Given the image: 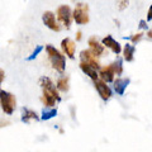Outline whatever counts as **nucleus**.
Masks as SVG:
<instances>
[{"label":"nucleus","instance_id":"1","mask_svg":"<svg viewBox=\"0 0 152 152\" xmlns=\"http://www.w3.org/2000/svg\"><path fill=\"white\" fill-rule=\"evenodd\" d=\"M38 83H39V86L42 89L41 100L43 103V105L46 108H55L56 103L61 102V96H60L57 86L47 76H42Z\"/></svg>","mask_w":152,"mask_h":152},{"label":"nucleus","instance_id":"2","mask_svg":"<svg viewBox=\"0 0 152 152\" xmlns=\"http://www.w3.org/2000/svg\"><path fill=\"white\" fill-rule=\"evenodd\" d=\"M46 52L48 55V60L58 74H64L66 70V56L64 53L53 47L52 45H47L46 46Z\"/></svg>","mask_w":152,"mask_h":152},{"label":"nucleus","instance_id":"3","mask_svg":"<svg viewBox=\"0 0 152 152\" xmlns=\"http://www.w3.org/2000/svg\"><path fill=\"white\" fill-rule=\"evenodd\" d=\"M0 104H1L3 112L8 114V115H12L17 108L15 95H13L9 91H5V90H0Z\"/></svg>","mask_w":152,"mask_h":152},{"label":"nucleus","instance_id":"4","mask_svg":"<svg viewBox=\"0 0 152 152\" xmlns=\"http://www.w3.org/2000/svg\"><path fill=\"white\" fill-rule=\"evenodd\" d=\"M74 20L76 24H88L90 22L89 5L85 3H77L74 9Z\"/></svg>","mask_w":152,"mask_h":152},{"label":"nucleus","instance_id":"5","mask_svg":"<svg viewBox=\"0 0 152 152\" xmlns=\"http://www.w3.org/2000/svg\"><path fill=\"white\" fill-rule=\"evenodd\" d=\"M56 14H57V19L62 23V26H65L69 29L71 23H72V20H74V12L71 10L70 5H66V4L60 5L58 8H57Z\"/></svg>","mask_w":152,"mask_h":152},{"label":"nucleus","instance_id":"6","mask_svg":"<svg viewBox=\"0 0 152 152\" xmlns=\"http://www.w3.org/2000/svg\"><path fill=\"white\" fill-rule=\"evenodd\" d=\"M94 86H95V89H96L99 96L102 98L103 102H108L109 99L112 98L113 91H112V89L108 86V84H107L105 81H103V80H98V81H94Z\"/></svg>","mask_w":152,"mask_h":152},{"label":"nucleus","instance_id":"7","mask_svg":"<svg viewBox=\"0 0 152 152\" xmlns=\"http://www.w3.org/2000/svg\"><path fill=\"white\" fill-rule=\"evenodd\" d=\"M80 62H85V64H88L90 66H93L94 69H96V70H100V64H99V60H98V57L95 56L94 53L90 50H83L81 52H80Z\"/></svg>","mask_w":152,"mask_h":152},{"label":"nucleus","instance_id":"8","mask_svg":"<svg viewBox=\"0 0 152 152\" xmlns=\"http://www.w3.org/2000/svg\"><path fill=\"white\" fill-rule=\"evenodd\" d=\"M42 20H43L45 26L48 28V29L53 31V32H60L61 31V27L60 24L56 22V17H55V13L51 12V10H47L42 14Z\"/></svg>","mask_w":152,"mask_h":152},{"label":"nucleus","instance_id":"9","mask_svg":"<svg viewBox=\"0 0 152 152\" xmlns=\"http://www.w3.org/2000/svg\"><path fill=\"white\" fill-rule=\"evenodd\" d=\"M61 50H62L64 55H66L69 58L74 60L75 58V50H76V46H75V42L71 39V38L66 37L61 41Z\"/></svg>","mask_w":152,"mask_h":152},{"label":"nucleus","instance_id":"10","mask_svg":"<svg viewBox=\"0 0 152 152\" xmlns=\"http://www.w3.org/2000/svg\"><path fill=\"white\" fill-rule=\"evenodd\" d=\"M88 45H89L90 51H91L96 57L105 53V47H104V45L102 43V42H99L96 36H91V37H90L89 41H88Z\"/></svg>","mask_w":152,"mask_h":152},{"label":"nucleus","instance_id":"11","mask_svg":"<svg viewBox=\"0 0 152 152\" xmlns=\"http://www.w3.org/2000/svg\"><path fill=\"white\" fill-rule=\"evenodd\" d=\"M102 43L104 45V47H107V48H109L112 52H114L115 55H119L121 52L123 51L122 50V46H121V43L118 41H115L114 38L110 36V34H108V36H105L102 39Z\"/></svg>","mask_w":152,"mask_h":152},{"label":"nucleus","instance_id":"12","mask_svg":"<svg viewBox=\"0 0 152 152\" xmlns=\"http://www.w3.org/2000/svg\"><path fill=\"white\" fill-rule=\"evenodd\" d=\"M131 84V79L129 77H117V80H114L113 86H114V91L118 95L123 96L126 93V89L128 88V85Z\"/></svg>","mask_w":152,"mask_h":152},{"label":"nucleus","instance_id":"13","mask_svg":"<svg viewBox=\"0 0 152 152\" xmlns=\"http://www.w3.org/2000/svg\"><path fill=\"white\" fill-rule=\"evenodd\" d=\"M99 76L103 81L108 83H114V76H115V71H114L112 64L110 65H107V66H103V67L99 70Z\"/></svg>","mask_w":152,"mask_h":152},{"label":"nucleus","instance_id":"14","mask_svg":"<svg viewBox=\"0 0 152 152\" xmlns=\"http://www.w3.org/2000/svg\"><path fill=\"white\" fill-rule=\"evenodd\" d=\"M20 119H22L23 123H27V124H28V123H31V122H33V121L38 122V121L41 119V118L38 117V114H37L34 110H32V109L24 107V108H22Z\"/></svg>","mask_w":152,"mask_h":152},{"label":"nucleus","instance_id":"15","mask_svg":"<svg viewBox=\"0 0 152 152\" xmlns=\"http://www.w3.org/2000/svg\"><path fill=\"white\" fill-rule=\"evenodd\" d=\"M79 67H80V70H81L85 75L89 76V77L93 81H98L99 77H100V76H99L98 70H96V69H94L93 66H90V65H88V64H85V62H80Z\"/></svg>","mask_w":152,"mask_h":152},{"label":"nucleus","instance_id":"16","mask_svg":"<svg viewBox=\"0 0 152 152\" xmlns=\"http://www.w3.org/2000/svg\"><path fill=\"white\" fill-rule=\"evenodd\" d=\"M134 52H136V47L132 43H126L123 46V58L127 62H132L134 58Z\"/></svg>","mask_w":152,"mask_h":152},{"label":"nucleus","instance_id":"17","mask_svg":"<svg viewBox=\"0 0 152 152\" xmlns=\"http://www.w3.org/2000/svg\"><path fill=\"white\" fill-rule=\"evenodd\" d=\"M69 77L67 76H60L56 81V86L58 89V91H62V93H67L69 91Z\"/></svg>","mask_w":152,"mask_h":152},{"label":"nucleus","instance_id":"18","mask_svg":"<svg viewBox=\"0 0 152 152\" xmlns=\"http://www.w3.org/2000/svg\"><path fill=\"white\" fill-rule=\"evenodd\" d=\"M57 115V108H43L42 109V115L41 119L42 121H50L52 118H55Z\"/></svg>","mask_w":152,"mask_h":152},{"label":"nucleus","instance_id":"19","mask_svg":"<svg viewBox=\"0 0 152 152\" xmlns=\"http://www.w3.org/2000/svg\"><path fill=\"white\" fill-rule=\"evenodd\" d=\"M112 66H113L114 71H115V75L121 76L123 74V70H124V67H123V58H121V57H117V58L112 62Z\"/></svg>","mask_w":152,"mask_h":152},{"label":"nucleus","instance_id":"20","mask_svg":"<svg viewBox=\"0 0 152 152\" xmlns=\"http://www.w3.org/2000/svg\"><path fill=\"white\" fill-rule=\"evenodd\" d=\"M42 51H43V46H41V45L36 46V48L33 50V52H32V53H31L29 56L27 57V58H26V61H33V60H36V58H37V56L39 55Z\"/></svg>","mask_w":152,"mask_h":152},{"label":"nucleus","instance_id":"21","mask_svg":"<svg viewBox=\"0 0 152 152\" xmlns=\"http://www.w3.org/2000/svg\"><path fill=\"white\" fill-rule=\"evenodd\" d=\"M142 38H143V33H142V32H140V33H136V34L131 36V37H129V39L132 41V45L134 46V45H137V43H138V42L142 39Z\"/></svg>","mask_w":152,"mask_h":152},{"label":"nucleus","instance_id":"22","mask_svg":"<svg viewBox=\"0 0 152 152\" xmlns=\"http://www.w3.org/2000/svg\"><path fill=\"white\" fill-rule=\"evenodd\" d=\"M129 4V0H118V9L119 10H124Z\"/></svg>","mask_w":152,"mask_h":152},{"label":"nucleus","instance_id":"23","mask_svg":"<svg viewBox=\"0 0 152 152\" xmlns=\"http://www.w3.org/2000/svg\"><path fill=\"white\" fill-rule=\"evenodd\" d=\"M138 27L141 28V29H147V20H145V19H142V20H140Z\"/></svg>","mask_w":152,"mask_h":152},{"label":"nucleus","instance_id":"24","mask_svg":"<svg viewBox=\"0 0 152 152\" xmlns=\"http://www.w3.org/2000/svg\"><path fill=\"white\" fill-rule=\"evenodd\" d=\"M152 20V4L148 8V12H147V22H151Z\"/></svg>","mask_w":152,"mask_h":152},{"label":"nucleus","instance_id":"25","mask_svg":"<svg viewBox=\"0 0 152 152\" xmlns=\"http://www.w3.org/2000/svg\"><path fill=\"white\" fill-rule=\"evenodd\" d=\"M81 38H83V32L77 31L76 32V41H81Z\"/></svg>","mask_w":152,"mask_h":152},{"label":"nucleus","instance_id":"26","mask_svg":"<svg viewBox=\"0 0 152 152\" xmlns=\"http://www.w3.org/2000/svg\"><path fill=\"white\" fill-rule=\"evenodd\" d=\"M4 81V70H0V83Z\"/></svg>","mask_w":152,"mask_h":152},{"label":"nucleus","instance_id":"27","mask_svg":"<svg viewBox=\"0 0 152 152\" xmlns=\"http://www.w3.org/2000/svg\"><path fill=\"white\" fill-rule=\"evenodd\" d=\"M147 37L150 38V39H152V29H150V31H147Z\"/></svg>","mask_w":152,"mask_h":152}]
</instances>
